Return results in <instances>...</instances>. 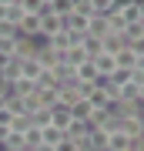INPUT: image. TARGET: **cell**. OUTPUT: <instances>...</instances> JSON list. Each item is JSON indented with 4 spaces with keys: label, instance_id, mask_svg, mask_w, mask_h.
<instances>
[{
    "label": "cell",
    "instance_id": "9a60e30c",
    "mask_svg": "<svg viewBox=\"0 0 144 151\" xmlns=\"http://www.w3.org/2000/svg\"><path fill=\"white\" fill-rule=\"evenodd\" d=\"M114 60H117V67H121V70H134V67H138V54H134L131 47L117 50V54H114Z\"/></svg>",
    "mask_w": 144,
    "mask_h": 151
},
{
    "label": "cell",
    "instance_id": "ffe728a7",
    "mask_svg": "<svg viewBox=\"0 0 144 151\" xmlns=\"http://www.w3.org/2000/svg\"><path fill=\"white\" fill-rule=\"evenodd\" d=\"M47 10L57 14V17H67V14H74V0H50Z\"/></svg>",
    "mask_w": 144,
    "mask_h": 151
},
{
    "label": "cell",
    "instance_id": "ee69618b",
    "mask_svg": "<svg viewBox=\"0 0 144 151\" xmlns=\"http://www.w3.org/2000/svg\"><path fill=\"white\" fill-rule=\"evenodd\" d=\"M7 4H17V0H0V7H7Z\"/></svg>",
    "mask_w": 144,
    "mask_h": 151
},
{
    "label": "cell",
    "instance_id": "8d00e7d4",
    "mask_svg": "<svg viewBox=\"0 0 144 151\" xmlns=\"http://www.w3.org/2000/svg\"><path fill=\"white\" fill-rule=\"evenodd\" d=\"M128 47H131L134 54L141 57V54H144V37H134V40H128Z\"/></svg>",
    "mask_w": 144,
    "mask_h": 151
},
{
    "label": "cell",
    "instance_id": "5bb4252c",
    "mask_svg": "<svg viewBox=\"0 0 144 151\" xmlns=\"http://www.w3.org/2000/svg\"><path fill=\"white\" fill-rule=\"evenodd\" d=\"M0 148H10V151H24V148H27V138H24V131L10 128V131H7V141H4Z\"/></svg>",
    "mask_w": 144,
    "mask_h": 151
},
{
    "label": "cell",
    "instance_id": "e575fe53",
    "mask_svg": "<svg viewBox=\"0 0 144 151\" xmlns=\"http://www.w3.org/2000/svg\"><path fill=\"white\" fill-rule=\"evenodd\" d=\"M134 37H144V20L128 24V40H134Z\"/></svg>",
    "mask_w": 144,
    "mask_h": 151
},
{
    "label": "cell",
    "instance_id": "484cf974",
    "mask_svg": "<svg viewBox=\"0 0 144 151\" xmlns=\"http://www.w3.org/2000/svg\"><path fill=\"white\" fill-rule=\"evenodd\" d=\"M50 111H54V108H37V111H30V124L47 128V124H50Z\"/></svg>",
    "mask_w": 144,
    "mask_h": 151
},
{
    "label": "cell",
    "instance_id": "6da1fadb",
    "mask_svg": "<svg viewBox=\"0 0 144 151\" xmlns=\"http://www.w3.org/2000/svg\"><path fill=\"white\" fill-rule=\"evenodd\" d=\"M17 34H20V37H40V34H44V30H40V14H24Z\"/></svg>",
    "mask_w": 144,
    "mask_h": 151
},
{
    "label": "cell",
    "instance_id": "74e56055",
    "mask_svg": "<svg viewBox=\"0 0 144 151\" xmlns=\"http://www.w3.org/2000/svg\"><path fill=\"white\" fill-rule=\"evenodd\" d=\"M54 151H77V141H70V138H64V141H60L57 148H54Z\"/></svg>",
    "mask_w": 144,
    "mask_h": 151
},
{
    "label": "cell",
    "instance_id": "f546056e",
    "mask_svg": "<svg viewBox=\"0 0 144 151\" xmlns=\"http://www.w3.org/2000/svg\"><path fill=\"white\" fill-rule=\"evenodd\" d=\"M70 114H74V118H84V121H87V114H91V101H87V97H80L74 108H70Z\"/></svg>",
    "mask_w": 144,
    "mask_h": 151
},
{
    "label": "cell",
    "instance_id": "7c38bea8",
    "mask_svg": "<svg viewBox=\"0 0 144 151\" xmlns=\"http://www.w3.org/2000/svg\"><path fill=\"white\" fill-rule=\"evenodd\" d=\"M94 64H97V70H101L104 77H111L114 70H117V60H114V54H107V50H104V54H97V57H94Z\"/></svg>",
    "mask_w": 144,
    "mask_h": 151
},
{
    "label": "cell",
    "instance_id": "8fae6325",
    "mask_svg": "<svg viewBox=\"0 0 144 151\" xmlns=\"http://www.w3.org/2000/svg\"><path fill=\"white\" fill-rule=\"evenodd\" d=\"M20 20H24V7H20V0H17V4H7V7H4V24L20 27Z\"/></svg>",
    "mask_w": 144,
    "mask_h": 151
},
{
    "label": "cell",
    "instance_id": "7a4b0ae2",
    "mask_svg": "<svg viewBox=\"0 0 144 151\" xmlns=\"http://www.w3.org/2000/svg\"><path fill=\"white\" fill-rule=\"evenodd\" d=\"M37 47H40V37H17V60H27V57H37Z\"/></svg>",
    "mask_w": 144,
    "mask_h": 151
},
{
    "label": "cell",
    "instance_id": "44dd1931",
    "mask_svg": "<svg viewBox=\"0 0 144 151\" xmlns=\"http://www.w3.org/2000/svg\"><path fill=\"white\" fill-rule=\"evenodd\" d=\"M67 134H64V131H60V128H54V124H47V128H44V145H50V148H57L60 145V141H64Z\"/></svg>",
    "mask_w": 144,
    "mask_h": 151
},
{
    "label": "cell",
    "instance_id": "f1b7e54d",
    "mask_svg": "<svg viewBox=\"0 0 144 151\" xmlns=\"http://www.w3.org/2000/svg\"><path fill=\"white\" fill-rule=\"evenodd\" d=\"M74 14L94 17V14H97V7H94V0H74Z\"/></svg>",
    "mask_w": 144,
    "mask_h": 151
},
{
    "label": "cell",
    "instance_id": "8992f818",
    "mask_svg": "<svg viewBox=\"0 0 144 151\" xmlns=\"http://www.w3.org/2000/svg\"><path fill=\"white\" fill-rule=\"evenodd\" d=\"M64 134H67L70 141H84L87 134H91V121H84V118H74V121L67 124V131H64Z\"/></svg>",
    "mask_w": 144,
    "mask_h": 151
},
{
    "label": "cell",
    "instance_id": "f6af8a7d",
    "mask_svg": "<svg viewBox=\"0 0 144 151\" xmlns=\"http://www.w3.org/2000/svg\"><path fill=\"white\" fill-rule=\"evenodd\" d=\"M138 101H144V84H141V94H138Z\"/></svg>",
    "mask_w": 144,
    "mask_h": 151
},
{
    "label": "cell",
    "instance_id": "4316f807",
    "mask_svg": "<svg viewBox=\"0 0 144 151\" xmlns=\"http://www.w3.org/2000/svg\"><path fill=\"white\" fill-rule=\"evenodd\" d=\"M37 87H57V74H54V67H44V70H40Z\"/></svg>",
    "mask_w": 144,
    "mask_h": 151
},
{
    "label": "cell",
    "instance_id": "60d3db41",
    "mask_svg": "<svg viewBox=\"0 0 144 151\" xmlns=\"http://www.w3.org/2000/svg\"><path fill=\"white\" fill-rule=\"evenodd\" d=\"M117 7H128V4H138V0H114Z\"/></svg>",
    "mask_w": 144,
    "mask_h": 151
},
{
    "label": "cell",
    "instance_id": "681fc988",
    "mask_svg": "<svg viewBox=\"0 0 144 151\" xmlns=\"http://www.w3.org/2000/svg\"><path fill=\"white\" fill-rule=\"evenodd\" d=\"M0 151H10V148H0Z\"/></svg>",
    "mask_w": 144,
    "mask_h": 151
},
{
    "label": "cell",
    "instance_id": "f35d334b",
    "mask_svg": "<svg viewBox=\"0 0 144 151\" xmlns=\"http://www.w3.org/2000/svg\"><path fill=\"white\" fill-rule=\"evenodd\" d=\"M10 60H14L10 54H0V70H7V64H10Z\"/></svg>",
    "mask_w": 144,
    "mask_h": 151
},
{
    "label": "cell",
    "instance_id": "f907efd6",
    "mask_svg": "<svg viewBox=\"0 0 144 151\" xmlns=\"http://www.w3.org/2000/svg\"><path fill=\"white\" fill-rule=\"evenodd\" d=\"M128 151H134V148H128Z\"/></svg>",
    "mask_w": 144,
    "mask_h": 151
},
{
    "label": "cell",
    "instance_id": "ba28073f",
    "mask_svg": "<svg viewBox=\"0 0 144 151\" xmlns=\"http://www.w3.org/2000/svg\"><path fill=\"white\" fill-rule=\"evenodd\" d=\"M87 24H91V17H84V14H67L64 17V30H70V34H87Z\"/></svg>",
    "mask_w": 144,
    "mask_h": 151
},
{
    "label": "cell",
    "instance_id": "277c9868",
    "mask_svg": "<svg viewBox=\"0 0 144 151\" xmlns=\"http://www.w3.org/2000/svg\"><path fill=\"white\" fill-rule=\"evenodd\" d=\"M44 40H47V47L57 50V54H67L70 44H74V40H70V30H57V34H50V37H44Z\"/></svg>",
    "mask_w": 144,
    "mask_h": 151
},
{
    "label": "cell",
    "instance_id": "c3c4849f",
    "mask_svg": "<svg viewBox=\"0 0 144 151\" xmlns=\"http://www.w3.org/2000/svg\"><path fill=\"white\" fill-rule=\"evenodd\" d=\"M24 151H37V148H24Z\"/></svg>",
    "mask_w": 144,
    "mask_h": 151
},
{
    "label": "cell",
    "instance_id": "7402d4cb",
    "mask_svg": "<svg viewBox=\"0 0 144 151\" xmlns=\"http://www.w3.org/2000/svg\"><path fill=\"white\" fill-rule=\"evenodd\" d=\"M24 138H27V148H40V145H44V128L30 124V128L24 131Z\"/></svg>",
    "mask_w": 144,
    "mask_h": 151
},
{
    "label": "cell",
    "instance_id": "ab89813d",
    "mask_svg": "<svg viewBox=\"0 0 144 151\" xmlns=\"http://www.w3.org/2000/svg\"><path fill=\"white\" fill-rule=\"evenodd\" d=\"M134 151H144V134H141V138H134Z\"/></svg>",
    "mask_w": 144,
    "mask_h": 151
},
{
    "label": "cell",
    "instance_id": "4fadbf2b",
    "mask_svg": "<svg viewBox=\"0 0 144 151\" xmlns=\"http://www.w3.org/2000/svg\"><path fill=\"white\" fill-rule=\"evenodd\" d=\"M74 121V114H70V108H54L50 111V124L54 128H60V131H67V124Z\"/></svg>",
    "mask_w": 144,
    "mask_h": 151
},
{
    "label": "cell",
    "instance_id": "4dcf8cb0",
    "mask_svg": "<svg viewBox=\"0 0 144 151\" xmlns=\"http://www.w3.org/2000/svg\"><path fill=\"white\" fill-rule=\"evenodd\" d=\"M138 94H141V87L134 84V81H128L121 87V101H138Z\"/></svg>",
    "mask_w": 144,
    "mask_h": 151
},
{
    "label": "cell",
    "instance_id": "7bdbcfd3",
    "mask_svg": "<svg viewBox=\"0 0 144 151\" xmlns=\"http://www.w3.org/2000/svg\"><path fill=\"white\" fill-rule=\"evenodd\" d=\"M138 7H141V20H144V0H138Z\"/></svg>",
    "mask_w": 144,
    "mask_h": 151
},
{
    "label": "cell",
    "instance_id": "83f0119b",
    "mask_svg": "<svg viewBox=\"0 0 144 151\" xmlns=\"http://www.w3.org/2000/svg\"><path fill=\"white\" fill-rule=\"evenodd\" d=\"M24 14H44L47 10V0H20Z\"/></svg>",
    "mask_w": 144,
    "mask_h": 151
},
{
    "label": "cell",
    "instance_id": "2e32d148",
    "mask_svg": "<svg viewBox=\"0 0 144 151\" xmlns=\"http://www.w3.org/2000/svg\"><path fill=\"white\" fill-rule=\"evenodd\" d=\"M74 70H77V81H94V84H97V77H101V70H97L94 60H84V64L74 67Z\"/></svg>",
    "mask_w": 144,
    "mask_h": 151
},
{
    "label": "cell",
    "instance_id": "d4e9b609",
    "mask_svg": "<svg viewBox=\"0 0 144 151\" xmlns=\"http://www.w3.org/2000/svg\"><path fill=\"white\" fill-rule=\"evenodd\" d=\"M7 108L14 111V118H17V114L30 118V111H27V101H24V97H17V94H10V97H7Z\"/></svg>",
    "mask_w": 144,
    "mask_h": 151
},
{
    "label": "cell",
    "instance_id": "9c48e42d",
    "mask_svg": "<svg viewBox=\"0 0 144 151\" xmlns=\"http://www.w3.org/2000/svg\"><path fill=\"white\" fill-rule=\"evenodd\" d=\"M107 138H111L107 128H91V134H87V141H91L94 151H107Z\"/></svg>",
    "mask_w": 144,
    "mask_h": 151
},
{
    "label": "cell",
    "instance_id": "cb8c5ba5",
    "mask_svg": "<svg viewBox=\"0 0 144 151\" xmlns=\"http://www.w3.org/2000/svg\"><path fill=\"white\" fill-rule=\"evenodd\" d=\"M84 50H87V57H97V54H104V44H101V37H91V34H87L84 37Z\"/></svg>",
    "mask_w": 144,
    "mask_h": 151
},
{
    "label": "cell",
    "instance_id": "5b68a950",
    "mask_svg": "<svg viewBox=\"0 0 144 151\" xmlns=\"http://www.w3.org/2000/svg\"><path fill=\"white\" fill-rule=\"evenodd\" d=\"M128 148H134V138L128 134V131H111V138H107V151H128Z\"/></svg>",
    "mask_w": 144,
    "mask_h": 151
},
{
    "label": "cell",
    "instance_id": "e0dca14e",
    "mask_svg": "<svg viewBox=\"0 0 144 151\" xmlns=\"http://www.w3.org/2000/svg\"><path fill=\"white\" fill-rule=\"evenodd\" d=\"M34 91H37V81H30V77L20 74V77L14 81V94H17V97H30Z\"/></svg>",
    "mask_w": 144,
    "mask_h": 151
},
{
    "label": "cell",
    "instance_id": "603a6c76",
    "mask_svg": "<svg viewBox=\"0 0 144 151\" xmlns=\"http://www.w3.org/2000/svg\"><path fill=\"white\" fill-rule=\"evenodd\" d=\"M37 97H40V104L44 108H54V104H57V87H37Z\"/></svg>",
    "mask_w": 144,
    "mask_h": 151
},
{
    "label": "cell",
    "instance_id": "bcb514c9",
    "mask_svg": "<svg viewBox=\"0 0 144 151\" xmlns=\"http://www.w3.org/2000/svg\"><path fill=\"white\" fill-rule=\"evenodd\" d=\"M0 108H7V97H0Z\"/></svg>",
    "mask_w": 144,
    "mask_h": 151
},
{
    "label": "cell",
    "instance_id": "d6986e66",
    "mask_svg": "<svg viewBox=\"0 0 144 151\" xmlns=\"http://www.w3.org/2000/svg\"><path fill=\"white\" fill-rule=\"evenodd\" d=\"M124 131H128L131 138H141V134H144V118H141V114H131V118H124Z\"/></svg>",
    "mask_w": 144,
    "mask_h": 151
},
{
    "label": "cell",
    "instance_id": "ac0fdd59",
    "mask_svg": "<svg viewBox=\"0 0 144 151\" xmlns=\"http://www.w3.org/2000/svg\"><path fill=\"white\" fill-rule=\"evenodd\" d=\"M40 70H44V67H40V60H37V57L20 60V74H24V77H30V81H37V77H40Z\"/></svg>",
    "mask_w": 144,
    "mask_h": 151
},
{
    "label": "cell",
    "instance_id": "3957f363",
    "mask_svg": "<svg viewBox=\"0 0 144 151\" xmlns=\"http://www.w3.org/2000/svg\"><path fill=\"white\" fill-rule=\"evenodd\" d=\"M40 37H50V34H57V30H64V17H57V14H50V10H44L40 14Z\"/></svg>",
    "mask_w": 144,
    "mask_h": 151
},
{
    "label": "cell",
    "instance_id": "836d02e7",
    "mask_svg": "<svg viewBox=\"0 0 144 151\" xmlns=\"http://www.w3.org/2000/svg\"><path fill=\"white\" fill-rule=\"evenodd\" d=\"M111 81L117 84V87H124V84L131 81V70H121V67H117V70H114V74H111Z\"/></svg>",
    "mask_w": 144,
    "mask_h": 151
},
{
    "label": "cell",
    "instance_id": "d590c367",
    "mask_svg": "<svg viewBox=\"0 0 144 151\" xmlns=\"http://www.w3.org/2000/svg\"><path fill=\"white\" fill-rule=\"evenodd\" d=\"M0 124H4V128L14 124V111H10V108H0Z\"/></svg>",
    "mask_w": 144,
    "mask_h": 151
},
{
    "label": "cell",
    "instance_id": "b9f144b4",
    "mask_svg": "<svg viewBox=\"0 0 144 151\" xmlns=\"http://www.w3.org/2000/svg\"><path fill=\"white\" fill-rule=\"evenodd\" d=\"M138 70H144V54H141V57H138Z\"/></svg>",
    "mask_w": 144,
    "mask_h": 151
},
{
    "label": "cell",
    "instance_id": "d6a6232c",
    "mask_svg": "<svg viewBox=\"0 0 144 151\" xmlns=\"http://www.w3.org/2000/svg\"><path fill=\"white\" fill-rule=\"evenodd\" d=\"M94 7H97V14H114V10H117L114 0H94Z\"/></svg>",
    "mask_w": 144,
    "mask_h": 151
},
{
    "label": "cell",
    "instance_id": "7dc6e473",
    "mask_svg": "<svg viewBox=\"0 0 144 151\" xmlns=\"http://www.w3.org/2000/svg\"><path fill=\"white\" fill-rule=\"evenodd\" d=\"M0 20H4V7H0Z\"/></svg>",
    "mask_w": 144,
    "mask_h": 151
},
{
    "label": "cell",
    "instance_id": "30bf717a",
    "mask_svg": "<svg viewBox=\"0 0 144 151\" xmlns=\"http://www.w3.org/2000/svg\"><path fill=\"white\" fill-rule=\"evenodd\" d=\"M101 44H104L107 54H117V50L128 47V37H124V34H107V37H101Z\"/></svg>",
    "mask_w": 144,
    "mask_h": 151
},
{
    "label": "cell",
    "instance_id": "52a82bcc",
    "mask_svg": "<svg viewBox=\"0 0 144 151\" xmlns=\"http://www.w3.org/2000/svg\"><path fill=\"white\" fill-rule=\"evenodd\" d=\"M87 34H91V37H107V34H111L107 14H94V17H91V24H87Z\"/></svg>",
    "mask_w": 144,
    "mask_h": 151
},
{
    "label": "cell",
    "instance_id": "1f68e13d",
    "mask_svg": "<svg viewBox=\"0 0 144 151\" xmlns=\"http://www.w3.org/2000/svg\"><path fill=\"white\" fill-rule=\"evenodd\" d=\"M0 74H4V77H7V81H10V84H14V81H17V77H20V60H17V57H14V60H10V64H7V70H0Z\"/></svg>",
    "mask_w": 144,
    "mask_h": 151
}]
</instances>
